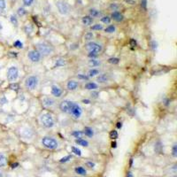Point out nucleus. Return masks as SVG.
<instances>
[{"label":"nucleus","instance_id":"1","mask_svg":"<svg viewBox=\"0 0 177 177\" xmlns=\"http://www.w3.org/2000/svg\"><path fill=\"white\" fill-rule=\"evenodd\" d=\"M36 50L42 55V57H47L54 52V47L47 42H39L36 43Z\"/></svg>","mask_w":177,"mask_h":177},{"label":"nucleus","instance_id":"2","mask_svg":"<svg viewBox=\"0 0 177 177\" xmlns=\"http://www.w3.org/2000/svg\"><path fill=\"white\" fill-rule=\"evenodd\" d=\"M40 123L45 128H51L55 126V120L51 114L48 113H42L39 117Z\"/></svg>","mask_w":177,"mask_h":177},{"label":"nucleus","instance_id":"3","mask_svg":"<svg viewBox=\"0 0 177 177\" xmlns=\"http://www.w3.org/2000/svg\"><path fill=\"white\" fill-rule=\"evenodd\" d=\"M41 143L42 146L48 150H55L59 145L58 140L52 136H43L41 140Z\"/></svg>","mask_w":177,"mask_h":177},{"label":"nucleus","instance_id":"4","mask_svg":"<svg viewBox=\"0 0 177 177\" xmlns=\"http://www.w3.org/2000/svg\"><path fill=\"white\" fill-rule=\"evenodd\" d=\"M56 7L57 10H58V13L60 15H62V16H66V15L70 14V6L65 0H58L56 2Z\"/></svg>","mask_w":177,"mask_h":177},{"label":"nucleus","instance_id":"5","mask_svg":"<svg viewBox=\"0 0 177 177\" xmlns=\"http://www.w3.org/2000/svg\"><path fill=\"white\" fill-rule=\"evenodd\" d=\"M24 84L28 91H35L39 84V78L36 75H29L26 78Z\"/></svg>","mask_w":177,"mask_h":177},{"label":"nucleus","instance_id":"6","mask_svg":"<svg viewBox=\"0 0 177 177\" xmlns=\"http://www.w3.org/2000/svg\"><path fill=\"white\" fill-rule=\"evenodd\" d=\"M68 114L71 115L74 119H80L81 116L82 115V106H80L78 103H76V102L73 101Z\"/></svg>","mask_w":177,"mask_h":177},{"label":"nucleus","instance_id":"7","mask_svg":"<svg viewBox=\"0 0 177 177\" xmlns=\"http://www.w3.org/2000/svg\"><path fill=\"white\" fill-rule=\"evenodd\" d=\"M85 49L87 50L89 52H94V53L99 54V53H101L102 50H103V46H102V44H100L99 42L91 41V42H89L88 43H86Z\"/></svg>","mask_w":177,"mask_h":177},{"label":"nucleus","instance_id":"8","mask_svg":"<svg viewBox=\"0 0 177 177\" xmlns=\"http://www.w3.org/2000/svg\"><path fill=\"white\" fill-rule=\"evenodd\" d=\"M6 77L11 82H15V81H17L19 78V69L16 66H12L7 69Z\"/></svg>","mask_w":177,"mask_h":177},{"label":"nucleus","instance_id":"9","mask_svg":"<svg viewBox=\"0 0 177 177\" xmlns=\"http://www.w3.org/2000/svg\"><path fill=\"white\" fill-rule=\"evenodd\" d=\"M28 58L32 63H39L42 57L36 50H31L28 52Z\"/></svg>","mask_w":177,"mask_h":177},{"label":"nucleus","instance_id":"10","mask_svg":"<svg viewBox=\"0 0 177 177\" xmlns=\"http://www.w3.org/2000/svg\"><path fill=\"white\" fill-rule=\"evenodd\" d=\"M88 15L91 16L92 19H99L101 16H103L102 15V12L99 9L96 8V7L89 8L88 9Z\"/></svg>","mask_w":177,"mask_h":177},{"label":"nucleus","instance_id":"11","mask_svg":"<svg viewBox=\"0 0 177 177\" xmlns=\"http://www.w3.org/2000/svg\"><path fill=\"white\" fill-rule=\"evenodd\" d=\"M79 82L75 81V80H69L66 83V89L70 91H74L79 88Z\"/></svg>","mask_w":177,"mask_h":177},{"label":"nucleus","instance_id":"12","mask_svg":"<svg viewBox=\"0 0 177 177\" xmlns=\"http://www.w3.org/2000/svg\"><path fill=\"white\" fill-rule=\"evenodd\" d=\"M110 80V75L108 74H99L97 77V82L100 83V84H104V83H107Z\"/></svg>","mask_w":177,"mask_h":177},{"label":"nucleus","instance_id":"13","mask_svg":"<svg viewBox=\"0 0 177 177\" xmlns=\"http://www.w3.org/2000/svg\"><path fill=\"white\" fill-rule=\"evenodd\" d=\"M55 103H56L55 99L50 98V97H44V98L42 99V105L45 106V107H47V108L52 107V106L55 105Z\"/></svg>","mask_w":177,"mask_h":177},{"label":"nucleus","instance_id":"14","mask_svg":"<svg viewBox=\"0 0 177 177\" xmlns=\"http://www.w3.org/2000/svg\"><path fill=\"white\" fill-rule=\"evenodd\" d=\"M50 92H51V95L54 96L55 98H60V97L62 96V94H63L62 90H61L58 85H52V86H51Z\"/></svg>","mask_w":177,"mask_h":177},{"label":"nucleus","instance_id":"15","mask_svg":"<svg viewBox=\"0 0 177 177\" xmlns=\"http://www.w3.org/2000/svg\"><path fill=\"white\" fill-rule=\"evenodd\" d=\"M111 19L113 20L114 21H116V22H121V21L124 20V16H123V14H121L120 12L119 11H116V12H112V14H111Z\"/></svg>","mask_w":177,"mask_h":177},{"label":"nucleus","instance_id":"16","mask_svg":"<svg viewBox=\"0 0 177 177\" xmlns=\"http://www.w3.org/2000/svg\"><path fill=\"white\" fill-rule=\"evenodd\" d=\"M102 65L101 60H99L98 58H90L88 61V66L91 68H97L99 67Z\"/></svg>","mask_w":177,"mask_h":177},{"label":"nucleus","instance_id":"17","mask_svg":"<svg viewBox=\"0 0 177 177\" xmlns=\"http://www.w3.org/2000/svg\"><path fill=\"white\" fill-rule=\"evenodd\" d=\"M94 21V19H92L91 16L89 15H85L82 18V25H84L85 27H91Z\"/></svg>","mask_w":177,"mask_h":177},{"label":"nucleus","instance_id":"18","mask_svg":"<svg viewBox=\"0 0 177 177\" xmlns=\"http://www.w3.org/2000/svg\"><path fill=\"white\" fill-rule=\"evenodd\" d=\"M28 14V11L25 9V7L24 6H20L17 8V10H16V15L18 16V17H24V16H26Z\"/></svg>","mask_w":177,"mask_h":177},{"label":"nucleus","instance_id":"19","mask_svg":"<svg viewBox=\"0 0 177 177\" xmlns=\"http://www.w3.org/2000/svg\"><path fill=\"white\" fill-rule=\"evenodd\" d=\"M84 88L88 91H96L98 88H99V85L97 84L96 82H90L88 83H86L84 86Z\"/></svg>","mask_w":177,"mask_h":177},{"label":"nucleus","instance_id":"20","mask_svg":"<svg viewBox=\"0 0 177 177\" xmlns=\"http://www.w3.org/2000/svg\"><path fill=\"white\" fill-rule=\"evenodd\" d=\"M10 22L12 23V25H14V27H18L19 25V20H18V16L15 14H12L9 17Z\"/></svg>","mask_w":177,"mask_h":177},{"label":"nucleus","instance_id":"21","mask_svg":"<svg viewBox=\"0 0 177 177\" xmlns=\"http://www.w3.org/2000/svg\"><path fill=\"white\" fill-rule=\"evenodd\" d=\"M75 143L78 144V145H81V146H82V147H88L89 146V142L87 141V140H85L83 138H76L75 139Z\"/></svg>","mask_w":177,"mask_h":177},{"label":"nucleus","instance_id":"22","mask_svg":"<svg viewBox=\"0 0 177 177\" xmlns=\"http://www.w3.org/2000/svg\"><path fill=\"white\" fill-rule=\"evenodd\" d=\"M99 74H100V71L98 69V68H91V69H90L89 72H88V76L89 78H92V77H96V76H98Z\"/></svg>","mask_w":177,"mask_h":177},{"label":"nucleus","instance_id":"23","mask_svg":"<svg viewBox=\"0 0 177 177\" xmlns=\"http://www.w3.org/2000/svg\"><path fill=\"white\" fill-rule=\"evenodd\" d=\"M6 0H0V15H3V14L6 13Z\"/></svg>","mask_w":177,"mask_h":177},{"label":"nucleus","instance_id":"24","mask_svg":"<svg viewBox=\"0 0 177 177\" xmlns=\"http://www.w3.org/2000/svg\"><path fill=\"white\" fill-rule=\"evenodd\" d=\"M91 29L92 31H99V30H103L104 29V25L102 23H96L94 25L91 26Z\"/></svg>","mask_w":177,"mask_h":177},{"label":"nucleus","instance_id":"25","mask_svg":"<svg viewBox=\"0 0 177 177\" xmlns=\"http://www.w3.org/2000/svg\"><path fill=\"white\" fill-rule=\"evenodd\" d=\"M100 21H101V23L107 25V24H110V23H111L112 19H111V17L108 16V15H104V16H101V17H100Z\"/></svg>","mask_w":177,"mask_h":177},{"label":"nucleus","instance_id":"26","mask_svg":"<svg viewBox=\"0 0 177 177\" xmlns=\"http://www.w3.org/2000/svg\"><path fill=\"white\" fill-rule=\"evenodd\" d=\"M7 160L6 157L4 153L0 152V167H5L6 166Z\"/></svg>","mask_w":177,"mask_h":177},{"label":"nucleus","instance_id":"27","mask_svg":"<svg viewBox=\"0 0 177 177\" xmlns=\"http://www.w3.org/2000/svg\"><path fill=\"white\" fill-rule=\"evenodd\" d=\"M83 134L88 137H92V136H94V131H93L91 127H86L84 128V130H83Z\"/></svg>","mask_w":177,"mask_h":177},{"label":"nucleus","instance_id":"28","mask_svg":"<svg viewBox=\"0 0 177 177\" xmlns=\"http://www.w3.org/2000/svg\"><path fill=\"white\" fill-rule=\"evenodd\" d=\"M104 30H105V32L106 33H108V34H113L114 33L115 31H116V27L112 24V25H109V26H107L106 28H104Z\"/></svg>","mask_w":177,"mask_h":177},{"label":"nucleus","instance_id":"29","mask_svg":"<svg viewBox=\"0 0 177 177\" xmlns=\"http://www.w3.org/2000/svg\"><path fill=\"white\" fill-rule=\"evenodd\" d=\"M75 173L77 174V175H87V171L85 168H83L82 167H75Z\"/></svg>","mask_w":177,"mask_h":177},{"label":"nucleus","instance_id":"30","mask_svg":"<svg viewBox=\"0 0 177 177\" xmlns=\"http://www.w3.org/2000/svg\"><path fill=\"white\" fill-rule=\"evenodd\" d=\"M64 66H66V60L64 58H58L55 62L54 67H63Z\"/></svg>","mask_w":177,"mask_h":177},{"label":"nucleus","instance_id":"31","mask_svg":"<svg viewBox=\"0 0 177 177\" xmlns=\"http://www.w3.org/2000/svg\"><path fill=\"white\" fill-rule=\"evenodd\" d=\"M85 41H88V42H91L94 39V33L93 32H87L83 36Z\"/></svg>","mask_w":177,"mask_h":177},{"label":"nucleus","instance_id":"32","mask_svg":"<svg viewBox=\"0 0 177 177\" xmlns=\"http://www.w3.org/2000/svg\"><path fill=\"white\" fill-rule=\"evenodd\" d=\"M35 0H22V4L24 7H31L35 4Z\"/></svg>","mask_w":177,"mask_h":177},{"label":"nucleus","instance_id":"33","mask_svg":"<svg viewBox=\"0 0 177 177\" xmlns=\"http://www.w3.org/2000/svg\"><path fill=\"white\" fill-rule=\"evenodd\" d=\"M109 9H110L112 12H116V11H119L120 6H119L117 3H111L110 6H109Z\"/></svg>","mask_w":177,"mask_h":177},{"label":"nucleus","instance_id":"34","mask_svg":"<svg viewBox=\"0 0 177 177\" xmlns=\"http://www.w3.org/2000/svg\"><path fill=\"white\" fill-rule=\"evenodd\" d=\"M24 31L27 35H30L32 32H33V27L31 24H27L25 27H24Z\"/></svg>","mask_w":177,"mask_h":177},{"label":"nucleus","instance_id":"35","mask_svg":"<svg viewBox=\"0 0 177 177\" xmlns=\"http://www.w3.org/2000/svg\"><path fill=\"white\" fill-rule=\"evenodd\" d=\"M9 89L14 91H18L20 90V85L18 84L17 82H12L11 84L9 85Z\"/></svg>","mask_w":177,"mask_h":177},{"label":"nucleus","instance_id":"36","mask_svg":"<svg viewBox=\"0 0 177 177\" xmlns=\"http://www.w3.org/2000/svg\"><path fill=\"white\" fill-rule=\"evenodd\" d=\"M72 135L75 138H81L82 135H83V131H80V130H74L73 133H72Z\"/></svg>","mask_w":177,"mask_h":177},{"label":"nucleus","instance_id":"37","mask_svg":"<svg viewBox=\"0 0 177 177\" xmlns=\"http://www.w3.org/2000/svg\"><path fill=\"white\" fill-rule=\"evenodd\" d=\"M76 77L80 81H89V79H90L87 74H78Z\"/></svg>","mask_w":177,"mask_h":177},{"label":"nucleus","instance_id":"38","mask_svg":"<svg viewBox=\"0 0 177 177\" xmlns=\"http://www.w3.org/2000/svg\"><path fill=\"white\" fill-rule=\"evenodd\" d=\"M108 62L113 65H117L120 63V58H108Z\"/></svg>","mask_w":177,"mask_h":177},{"label":"nucleus","instance_id":"39","mask_svg":"<svg viewBox=\"0 0 177 177\" xmlns=\"http://www.w3.org/2000/svg\"><path fill=\"white\" fill-rule=\"evenodd\" d=\"M71 149H72V152H73L74 154H75V155L77 156H82V151H81L80 149H78L77 147H75V146H73Z\"/></svg>","mask_w":177,"mask_h":177},{"label":"nucleus","instance_id":"40","mask_svg":"<svg viewBox=\"0 0 177 177\" xmlns=\"http://www.w3.org/2000/svg\"><path fill=\"white\" fill-rule=\"evenodd\" d=\"M14 46L17 49H23V43L20 40H16L14 42Z\"/></svg>","mask_w":177,"mask_h":177},{"label":"nucleus","instance_id":"41","mask_svg":"<svg viewBox=\"0 0 177 177\" xmlns=\"http://www.w3.org/2000/svg\"><path fill=\"white\" fill-rule=\"evenodd\" d=\"M161 149H162L161 142L158 141L155 143V151H157V152H160V151H161Z\"/></svg>","mask_w":177,"mask_h":177},{"label":"nucleus","instance_id":"42","mask_svg":"<svg viewBox=\"0 0 177 177\" xmlns=\"http://www.w3.org/2000/svg\"><path fill=\"white\" fill-rule=\"evenodd\" d=\"M118 135H119V134H118V131H116V130H112L111 131V133H110V138H112V139H117L118 138Z\"/></svg>","mask_w":177,"mask_h":177},{"label":"nucleus","instance_id":"43","mask_svg":"<svg viewBox=\"0 0 177 177\" xmlns=\"http://www.w3.org/2000/svg\"><path fill=\"white\" fill-rule=\"evenodd\" d=\"M72 158H73V156L72 155H67L66 156V157H64V158H62L60 160H59V162L60 163H66V162H68L70 159H72Z\"/></svg>","mask_w":177,"mask_h":177},{"label":"nucleus","instance_id":"44","mask_svg":"<svg viewBox=\"0 0 177 177\" xmlns=\"http://www.w3.org/2000/svg\"><path fill=\"white\" fill-rule=\"evenodd\" d=\"M172 155L173 157H177V143H174V145H173V147H172Z\"/></svg>","mask_w":177,"mask_h":177},{"label":"nucleus","instance_id":"45","mask_svg":"<svg viewBox=\"0 0 177 177\" xmlns=\"http://www.w3.org/2000/svg\"><path fill=\"white\" fill-rule=\"evenodd\" d=\"M140 5L142 9L145 11L147 9V0H140Z\"/></svg>","mask_w":177,"mask_h":177},{"label":"nucleus","instance_id":"46","mask_svg":"<svg viewBox=\"0 0 177 177\" xmlns=\"http://www.w3.org/2000/svg\"><path fill=\"white\" fill-rule=\"evenodd\" d=\"M91 96L92 99H98L99 96V91H92L91 93Z\"/></svg>","mask_w":177,"mask_h":177},{"label":"nucleus","instance_id":"47","mask_svg":"<svg viewBox=\"0 0 177 177\" xmlns=\"http://www.w3.org/2000/svg\"><path fill=\"white\" fill-rule=\"evenodd\" d=\"M8 103V100H7V99L5 97V96H3L1 99H0V105L1 106H3V105H6V104H7Z\"/></svg>","mask_w":177,"mask_h":177},{"label":"nucleus","instance_id":"48","mask_svg":"<svg viewBox=\"0 0 177 177\" xmlns=\"http://www.w3.org/2000/svg\"><path fill=\"white\" fill-rule=\"evenodd\" d=\"M98 56H99V54L94 53V52H89V54H88V57H89L90 58H97Z\"/></svg>","mask_w":177,"mask_h":177},{"label":"nucleus","instance_id":"49","mask_svg":"<svg viewBox=\"0 0 177 177\" xmlns=\"http://www.w3.org/2000/svg\"><path fill=\"white\" fill-rule=\"evenodd\" d=\"M86 166L89 167L90 168H94L95 166H96V164L94 162H92V161H88V162L86 163Z\"/></svg>","mask_w":177,"mask_h":177},{"label":"nucleus","instance_id":"50","mask_svg":"<svg viewBox=\"0 0 177 177\" xmlns=\"http://www.w3.org/2000/svg\"><path fill=\"white\" fill-rule=\"evenodd\" d=\"M129 43H130V45L132 46V47H135L136 46V44H137V42H136V41L135 40V39H130V42H129Z\"/></svg>","mask_w":177,"mask_h":177},{"label":"nucleus","instance_id":"51","mask_svg":"<svg viewBox=\"0 0 177 177\" xmlns=\"http://www.w3.org/2000/svg\"><path fill=\"white\" fill-rule=\"evenodd\" d=\"M151 48L153 50L157 49V42H156L155 41H152V42H151Z\"/></svg>","mask_w":177,"mask_h":177},{"label":"nucleus","instance_id":"52","mask_svg":"<svg viewBox=\"0 0 177 177\" xmlns=\"http://www.w3.org/2000/svg\"><path fill=\"white\" fill-rule=\"evenodd\" d=\"M18 166H19V163H17V162L13 163V164L11 165V167H12V168H16Z\"/></svg>","mask_w":177,"mask_h":177},{"label":"nucleus","instance_id":"53","mask_svg":"<svg viewBox=\"0 0 177 177\" xmlns=\"http://www.w3.org/2000/svg\"><path fill=\"white\" fill-rule=\"evenodd\" d=\"M116 127H118V128H121L122 127V122H117V124H116Z\"/></svg>","mask_w":177,"mask_h":177},{"label":"nucleus","instance_id":"54","mask_svg":"<svg viewBox=\"0 0 177 177\" xmlns=\"http://www.w3.org/2000/svg\"><path fill=\"white\" fill-rule=\"evenodd\" d=\"M82 103H84V104H86V105H88V104H90V103H91V101H90L89 99H83V100H82Z\"/></svg>","mask_w":177,"mask_h":177},{"label":"nucleus","instance_id":"55","mask_svg":"<svg viewBox=\"0 0 177 177\" xmlns=\"http://www.w3.org/2000/svg\"><path fill=\"white\" fill-rule=\"evenodd\" d=\"M112 147H113V148H116V147H117V143L115 141L112 143Z\"/></svg>","mask_w":177,"mask_h":177},{"label":"nucleus","instance_id":"56","mask_svg":"<svg viewBox=\"0 0 177 177\" xmlns=\"http://www.w3.org/2000/svg\"><path fill=\"white\" fill-rule=\"evenodd\" d=\"M9 55L12 57H16L17 56V52H10V53H9Z\"/></svg>","mask_w":177,"mask_h":177},{"label":"nucleus","instance_id":"57","mask_svg":"<svg viewBox=\"0 0 177 177\" xmlns=\"http://www.w3.org/2000/svg\"><path fill=\"white\" fill-rule=\"evenodd\" d=\"M126 177H133V174L131 172H127Z\"/></svg>","mask_w":177,"mask_h":177},{"label":"nucleus","instance_id":"58","mask_svg":"<svg viewBox=\"0 0 177 177\" xmlns=\"http://www.w3.org/2000/svg\"><path fill=\"white\" fill-rule=\"evenodd\" d=\"M132 163H133V159L131 158V159H130V163H129V166H130V167H132Z\"/></svg>","mask_w":177,"mask_h":177},{"label":"nucleus","instance_id":"59","mask_svg":"<svg viewBox=\"0 0 177 177\" xmlns=\"http://www.w3.org/2000/svg\"><path fill=\"white\" fill-rule=\"evenodd\" d=\"M2 29H3V26H2V23L0 22V31H2Z\"/></svg>","mask_w":177,"mask_h":177},{"label":"nucleus","instance_id":"60","mask_svg":"<svg viewBox=\"0 0 177 177\" xmlns=\"http://www.w3.org/2000/svg\"><path fill=\"white\" fill-rule=\"evenodd\" d=\"M0 177H3V173L1 171H0Z\"/></svg>","mask_w":177,"mask_h":177},{"label":"nucleus","instance_id":"61","mask_svg":"<svg viewBox=\"0 0 177 177\" xmlns=\"http://www.w3.org/2000/svg\"><path fill=\"white\" fill-rule=\"evenodd\" d=\"M173 177H177V176H176V175H174V176H173Z\"/></svg>","mask_w":177,"mask_h":177},{"label":"nucleus","instance_id":"62","mask_svg":"<svg viewBox=\"0 0 177 177\" xmlns=\"http://www.w3.org/2000/svg\"><path fill=\"white\" fill-rule=\"evenodd\" d=\"M92 1H98V0H92Z\"/></svg>","mask_w":177,"mask_h":177},{"label":"nucleus","instance_id":"63","mask_svg":"<svg viewBox=\"0 0 177 177\" xmlns=\"http://www.w3.org/2000/svg\"><path fill=\"white\" fill-rule=\"evenodd\" d=\"M0 69H1V66H0Z\"/></svg>","mask_w":177,"mask_h":177},{"label":"nucleus","instance_id":"64","mask_svg":"<svg viewBox=\"0 0 177 177\" xmlns=\"http://www.w3.org/2000/svg\"><path fill=\"white\" fill-rule=\"evenodd\" d=\"M12 1H14V0H12Z\"/></svg>","mask_w":177,"mask_h":177}]
</instances>
